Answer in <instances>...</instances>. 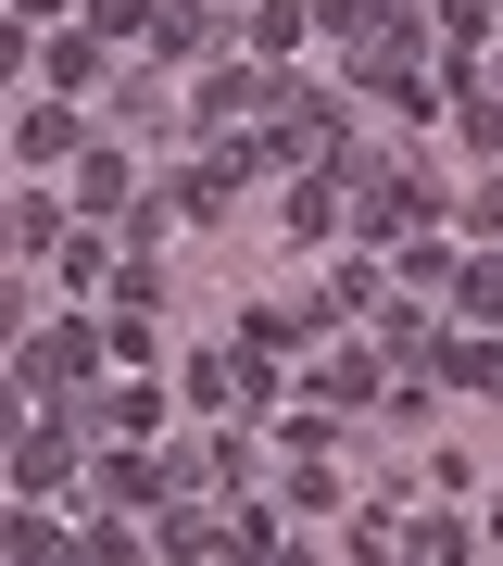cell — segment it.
<instances>
[{
  "label": "cell",
  "mask_w": 503,
  "mask_h": 566,
  "mask_svg": "<svg viewBox=\"0 0 503 566\" xmlns=\"http://www.w3.org/2000/svg\"><path fill=\"white\" fill-rule=\"evenodd\" d=\"M88 365V327H51V340H25V378H76Z\"/></svg>",
  "instance_id": "obj_1"
}]
</instances>
